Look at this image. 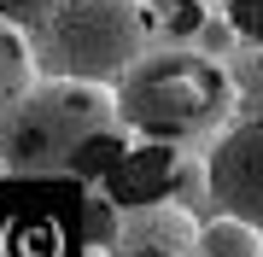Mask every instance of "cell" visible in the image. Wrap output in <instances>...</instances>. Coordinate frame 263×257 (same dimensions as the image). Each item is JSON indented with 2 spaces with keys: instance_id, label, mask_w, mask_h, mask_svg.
<instances>
[{
  "instance_id": "cell-10",
  "label": "cell",
  "mask_w": 263,
  "mask_h": 257,
  "mask_svg": "<svg viewBox=\"0 0 263 257\" xmlns=\"http://www.w3.org/2000/svg\"><path fill=\"white\" fill-rule=\"evenodd\" d=\"M228 82H234V105H246V117H263V47L228 58Z\"/></svg>"
},
{
  "instance_id": "cell-11",
  "label": "cell",
  "mask_w": 263,
  "mask_h": 257,
  "mask_svg": "<svg viewBox=\"0 0 263 257\" xmlns=\"http://www.w3.org/2000/svg\"><path fill=\"white\" fill-rule=\"evenodd\" d=\"M65 6V0H0V24H12V29H35V24H47L53 12Z\"/></svg>"
},
{
  "instance_id": "cell-7",
  "label": "cell",
  "mask_w": 263,
  "mask_h": 257,
  "mask_svg": "<svg viewBox=\"0 0 263 257\" xmlns=\"http://www.w3.org/2000/svg\"><path fill=\"white\" fill-rule=\"evenodd\" d=\"M35 82H41V70H35V53H29V35L0 24V111H12Z\"/></svg>"
},
{
  "instance_id": "cell-12",
  "label": "cell",
  "mask_w": 263,
  "mask_h": 257,
  "mask_svg": "<svg viewBox=\"0 0 263 257\" xmlns=\"http://www.w3.org/2000/svg\"><path fill=\"white\" fill-rule=\"evenodd\" d=\"M228 24H234V35L263 47V0H228Z\"/></svg>"
},
{
  "instance_id": "cell-13",
  "label": "cell",
  "mask_w": 263,
  "mask_h": 257,
  "mask_svg": "<svg viewBox=\"0 0 263 257\" xmlns=\"http://www.w3.org/2000/svg\"><path fill=\"white\" fill-rule=\"evenodd\" d=\"M117 257H164V251H117Z\"/></svg>"
},
{
  "instance_id": "cell-5",
  "label": "cell",
  "mask_w": 263,
  "mask_h": 257,
  "mask_svg": "<svg viewBox=\"0 0 263 257\" xmlns=\"http://www.w3.org/2000/svg\"><path fill=\"white\" fill-rule=\"evenodd\" d=\"M199 240V222L181 210L176 199L164 205H141L117 216V251H164V257H187Z\"/></svg>"
},
{
  "instance_id": "cell-8",
  "label": "cell",
  "mask_w": 263,
  "mask_h": 257,
  "mask_svg": "<svg viewBox=\"0 0 263 257\" xmlns=\"http://www.w3.org/2000/svg\"><path fill=\"white\" fill-rule=\"evenodd\" d=\"M141 12L164 24V35H176V47H193L211 18H228V0H141Z\"/></svg>"
},
{
  "instance_id": "cell-6",
  "label": "cell",
  "mask_w": 263,
  "mask_h": 257,
  "mask_svg": "<svg viewBox=\"0 0 263 257\" xmlns=\"http://www.w3.org/2000/svg\"><path fill=\"white\" fill-rule=\"evenodd\" d=\"M170 187H176V152H170V146H135V152H123L111 170H105V193H111L123 210L164 205Z\"/></svg>"
},
{
  "instance_id": "cell-9",
  "label": "cell",
  "mask_w": 263,
  "mask_h": 257,
  "mask_svg": "<svg viewBox=\"0 0 263 257\" xmlns=\"http://www.w3.org/2000/svg\"><path fill=\"white\" fill-rule=\"evenodd\" d=\"M193 251H199V257H257V251H263V234L252 228V222L216 216V222H205V228H199Z\"/></svg>"
},
{
  "instance_id": "cell-2",
  "label": "cell",
  "mask_w": 263,
  "mask_h": 257,
  "mask_svg": "<svg viewBox=\"0 0 263 257\" xmlns=\"http://www.w3.org/2000/svg\"><path fill=\"white\" fill-rule=\"evenodd\" d=\"M105 134H117L111 88L35 82L12 111H0V175H65Z\"/></svg>"
},
{
  "instance_id": "cell-3",
  "label": "cell",
  "mask_w": 263,
  "mask_h": 257,
  "mask_svg": "<svg viewBox=\"0 0 263 257\" xmlns=\"http://www.w3.org/2000/svg\"><path fill=\"white\" fill-rule=\"evenodd\" d=\"M146 12L141 0H65L47 24L29 29L41 82H123L129 65L146 53Z\"/></svg>"
},
{
  "instance_id": "cell-4",
  "label": "cell",
  "mask_w": 263,
  "mask_h": 257,
  "mask_svg": "<svg viewBox=\"0 0 263 257\" xmlns=\"http://www.w3.org/2000/svg\"><path fill=\"white\" fill-rule=\"evenodd\" d=\"M199 175H205V193L216 199L222 216L252 222L263 234V117H246L240 129H228Z\"/></svg>"
},
{
  "instance_id": "cell-1",
  "label": "cell",
  "mask_w": 263,
  "mask_h": 257,
  "mask_svg": "<svg viewBox=\"0 0 263 257\" xmlns=\"http://www.w3.org/2000/svg\"><path fill=\"white\" fill-rule=\"evenodd\" d=\"M228 117H234L228 65L193 53V47L141 53L117 88V123L135 129L146 146L205 141L211 129H228Z\"/></svg>"
}]
</instances>
